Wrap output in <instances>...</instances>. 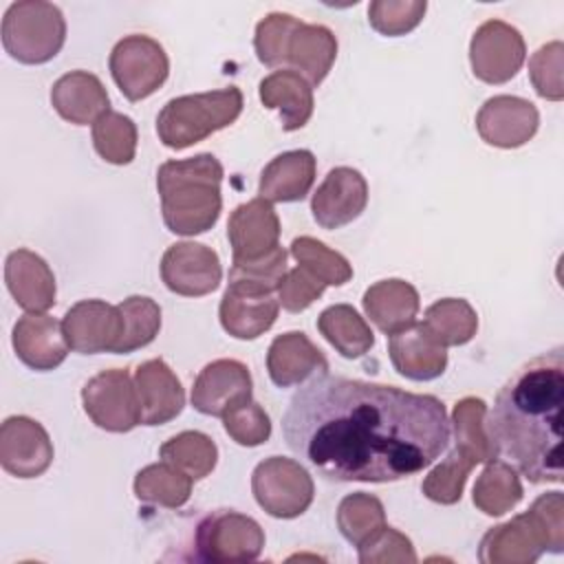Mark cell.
<instances>
[{"mask_svg":"<svg viewBox=\"0 0 564 564\" xmlns=\"http://www.w3.org/2000/svg\"><path fill=\"white\" fill-rule=\"evenodd\" d=\"M434 394L319 375L300 386L282 416L293 454L335 482H392L430 467L449 443Z\"/></svg>","mask_w":564,"mask_h":564,"instance_id":"obj_1","label":"cell"},{"mask_svg":"<svg viewBox=\"0 0 564 564\" xmlns=\"http://www.w3.org/2000/svg\"><path fill=\"white\" fill-rule=\"evenodd\" d=\"M562 346L522 364L498 390L485 430L529 482H562Z\"/></svg>","mask_w":564,"mask_h":564,"instance_id":"obj_2","label":"cell"},{"mask_svg":"<svg viewBox=\"0 0 564 564\" xmlns=\"http://www.w3.org/2000/svg\"><path fill=\"white\" fill-rule=\"evenodd\" d=\"M223 165L209 154L165 161L156 172L163 223L172 234L196 236L212 229L223 209Z\"/></svg>","mask_w":564,"mask_h":564,"instance_id":"obj_3","label":"cell"},{"mask_svg":"<svg viewBox=\"0 0 564 564\" xmlns=\"http://www.w3.org/2000/svg\"><path fill=\"white\" fill-rule=\"evenodd\" d=\"M564 549V500L560 491L542 494L529 511L491 527L478 546L482 564H533L544 551Z\"/></svg>","mask_w":564,"mask_h":564,"instance_id":"obj_4","label":"cell"},{"mask_svg":"<svg viewBox=\"0 0 564 564\" xmlns=\"http://www.w3.org/2000/svg\"><path fill=\"white\" fill-rule=\"evenodd\" d=\"M242 112V93L236 86L170 99L156 117V134L165 148L185 150L231 126Z\"/></svg>","mask_w":564,"mask_h":564,"instance_id":"obj_5","label":"cell"},{"mask_svg":"<svg viewBox=\"0 0 564 564\" xmlns=\"http://www.w3.org/2000/svg\"><path fill=\"white\" fill-rule=\"evenodd\" d=\"M66 40V20L57 4L44 0L13 2L2 18V46L22 64L53 59Z\"/></svg>","mask_w":564,"mask_h":564,"instance_id":"obj_6","label":"cell"},{"mask_svg":"<svg viewBox=\"0 0 564 564\" xmlns=\"http://www.w3.org/2000/svg\"><path fill=\"white\" fill-rule=\"evenodd\" d=\"M194 546L196 560L203 562H253L264 549V531L245 513L218 509L198 522Z\"/></svg>","mask_w":564,"mask_h":564,"instance_id":"obj_7","label":"cell"},{"mask_svg":"<svg viewBox=\"0 0 564 564\" xmlns=\"http://www.w3.org/2000/svg\"><path fill=\"white\" fill-rule=\"evenodd\" d=\"M256 502L273 518L291 520L302 516L315 496L311 474L293 458L269 456L251 474Z\"/></svg>","mask_w":564,"mask_h":564,"instance_id":"obj_8","label":"cell"},{"mask_svg":"<svg viewBox=\"0 0 564 564\" xmlns=\"http://www.w3.org/2000/svg\"><path fill=\"white\" fill-rule=\"evenodd\" d=\"M108 66L115 84L128 101L150 97L170 75L167 53L148 35H128L119 40L110 53Z\"/></svg>","mask_w":564,"mask_h":564,"instance_id":"obj_9","label":"cell"},{"mask_svg":"<svg viewBox=\"0 0 564 564\" xmlns=\"http://www.w3.org/2000/svg\"><path fill=\"white\" fill-rule=\"evenodd\" d=\"M84 412L106 432H130L141 423V401L134 379L123 368L101 370L82 388Z\"/></svg>","mask_w":564,"mask_h":564,"instance_id":"obj_10","label":"cell"},{"mask_svg":"<svg viewBox=\"0 0 564 564\" xmlns=\"http://www.w3.org/2000/svg\"><path fill=\"white\" fill-rule=\"evenodd\" d=\"M527 57L520 31L502 20L482 22L469 42L474 75L485 84H505L518 75Z\"/></svg>","mask_w":564,"mask_h":564,"instance_id":"obj_11","label":"cell"},{"mask_svg":"<svg viewBox=\"0 0 564 564\" xmlns=\"http://www.w3.org/2000/svg\"><path fill=\"white\" fill-rule=\"evenodd\" d=\"M223 267L218 253L200 242H174L161 258L163 284L185 297H200L218 289Z\"/></svg>","mask_w":564,"mask_h":564,"instance_id":"obj_12","label":"cell"},{"mask_svg":"<svg viewBox=\"0 0 564 564\" xmlns=\"http://www.w3.org/2000/svg\"><path fill=\"white\" fill-rule=\"evenodd\" d=\"M540 126L538 108L516 95H496L487 99L476 115L480 139L494 148L511 150L533 139Z\"/></svg>","mask_w":564,"mask_h":564,"instance_id":"obj_13","label":"cell"},{"mask_svg":"<svg viewBox=\"0 0 564 564\" xmlns=\"http://www.w3.org/2000/svg\"><path fill=\"white\" fill-rule=\"evenodd\" d=\"M53 463L48 432L29 416H9L0 427V465L15 478H37Z\"/></svg>","mask_w":564,"mask_h":564,"instance_id":"obj_14","label":"cell"},{"mask_svg":"<svg viewBox=\"0 0 564 564\" xmlns=\"http://www.w3.org/2000/svg\"><path fill=\"white\" fill-rule=\"evenodd\" d=\"M62 328L70 350L79 355H97L115 352L123 324L117 306L104 300H82L66 311Z\"/></svg>","mask_w":564,"mask_h":564,"instance_id":"obj_15","label":"cell"},{"mask_svg":"<svg viewBox=\"0 0 564 564\" xmlns=\"http://www.w3.org/2000/svg\"><path fill=\"white\" fill-rule=\"evenodd\" d=\"M251 372L238 359L207 364L192 388V405L207 416H225L231 408L251 399Z\"/></svg>","mask_w":564,"mask_h":564,"instance_id":"obj_16","label":"cell"},{"mask_svg":"<svg viewBox=\"0 0 564 564\" xmlns=\"http://www.w3.org/2000/svg\"><path fill=\"white\" fill-rule=\"evenodd\" d=\"M368 205V183L361 172L352 167H333L311 198V212L319 227L339 229L355 218Z\"/></svg>","mask_w":564,"mask_h":564,"instance_id":"obj_17","label":"cell"},{"mask_svg":"<svg viewBox=\"0 0 564 564\" xmlns=\"http://www.w3.org/2000/svg\"><path fill=\"white\" fill-rule=\"evenodd\" d=\"M227 238L234 262H251L280 247V218L264 198H251L238 205L227 223Z\"/></svg>","mask_w":564,"mask_h":564,"instance_id":"obj_18","label":"cell"},{"mask_svg":"<svg viewBox=\"0 0 564 564\" xmlns=\"http://www.w3.org/2000/svg\"><path fill=\"white\" fill-rule=\"evenodd\" d=\"M278 311L280 302L273 297V293L227 284L218 306V317L231 337L256 339L275 324Z\"/></svg>","mask_w":564,"mask_h":564,"instance_id":"obj_19","label":"cell"},{"mask_svg":"<svg viewBox=\"0 0 564 564\" xmlns=\"http://www.w3.org/2000/svg\"><path fill=\"white\" fill-rule=\"evenodd\" d=\"M62 322L46 313H26L13 326V350L18 359L40 372L57 368L68 355Z\"/></svg>","mask_w":564,"mask_h":564,"instance_id":"obj_20","label":"cell"},{"mask_svg":"<svg viewBox=\"0 0 564 564\" xmlns=\"http://www.w3.org/2000/svg\"><path fill=\"white\" fill-rule=\"evenodd\" d=\"M267 370L278 388H291L326 375L328 361L302 330H289L271 341L267 352Z\"/></svg>","mask_w":564,"mask_h":564,"instance_id":"obj_21","label":"cell"},{"mask_svg":"<svg viewBox=\"0 0 564 564\" xmlns=\"http://www.w3.org/2000/svg\"><path fill=\"white\" fill-rule=\"evenodd\" d=\"M388 355L394 370L412 381H432L447 368V348L441 346L421 322L388 335Z\"/></svg>","mask_w":564,"mask_h":564,"instance_id":"obj_22","label":"cell"},{"mask_svg":"<svg viewBox=\"0 0 564 564\" xmlns=\"http://www.w3.org/2000/svg\"><path fill=\"white\" fill-rule=\"evenodd\" d=\"M4 282L26 313H44L55 304V275L46 260L31 249H15L7 256Z\"/></svg>","mask_w":564,"mask_h":564,"instance_id":"obj_23","label":"cell"},{"mask_svg":"<svg viewBox=\"0 0 564 564\" xmlns=\"http://www.w3.org/2000/svg\"><path fill=\"white\" fill-rule=\"evenodd\" d=\"M134 386L141 401V423L163 425L176 419L185 405V390L163 359H148L134 370Z\"/></svg>","mask_w":564,"mask_h":564,"instance_id":"obj_24","label":"cell"},{"mask_svg":"<svg viewBox=\"0 0 564 564\" xmlns=\"http://www.w3.org/2000/svg\"><path fill=\"white\" fill-rule=\"evenodd\" d=\"M51 104L57 115L75 126L95 123L110 110L108 93L101 79L88 70H70L51 88Z\"/></svg>","mask_w":564,"mask_h":564,"instance_id":"obj_25","label":"cell"},{"mask_svg":"<svg viewBox=\"0 0 564 564\" xmlns=\"http://www.w3.org/2000/svg\"><path fill=\"white\" fill-rule=\"evenodd\" d=\"M317 161L311 150H289L271 159L258 183L260 198L269 203H295L302 200L315 181Z\"/></svg>","mask_w":564,"mask_h":564,"instance_id":"obj_26","label":"cell"},{"mask_svg":"<svg viewBox=\"0 0 564 564\" xmlns=\"http://www.w3.org/2000/svg\"><path fill=\"white\" fill-rule=\"evenodd\" d=\"M260 101L269 110H278L282 130L295 132L304 128L313 115V86L295 70H273L260 82Z\"/></svg>","mask_w":564,"mask_h":564,"instance_id":"obj_27","label":"cell"},{"mask_svg":"<svg viewBox=\"0 0 564 564\" xmlns=\"http://www.w3.org/2000/svg\"><path fill=\"white\" fill-rule=\"evenodd\" d=\"M364 311L370 317V322L386 335H394L416 322L419 313V291L401 280V278H388L375 282L364 293Z\"/></svg>","mask_w":564,"mask_h":564,"instance_id":"obj_28","label":"cell"},{"mask_svg":"<svg viewBox=\"0 0 564 564\" xmlns=\"http://www.w3.org/2000/svg\"><path fill=\"white\" fill-rule=\"evenodd\" d=\"M337 57V37L324 24L300 22L286 46V64L311 86H319Z\"/></svg>","mask_w":564,"mask_h":564,"instance_id":"obj_29","label":"cell"},{"mask_svg":"<svg viewBox=\"0 0 564 564\" xmlns=\"http://www.w3.org/2000/svg\"><path fill=\"white\" fill-rule=\"evenodd\" d=\"M317 330L346 359H359L375 346L366 319L350 304H335L319 313Z\"/></svg>","mask_w":564,"mask_h":564,"instance_id":"obj_30","label":"cell"},{"mask_svg":"<svg viewBox=\"0 0 564 564\" xmlns=\"http://www.w3.org/2000/svg\"><path fill=\"white\" fill-rule=\"evenodd\" d=\"M487 405L478 397H465L454 405L449 427L454 430V449L474 465L494 460L496 447L485 430Z\"/></svg>","mask_w":564,"mask_h":564,"instance_id":"obj_31","label":"cell"},{"mask_svg":"<svg viewBox=\"0 0 564 564\" xmlns=\"http://www.w3.org/2000/svg\"><path fill=\"white\" fill-rule=\"evenodd\" d=\"M522 482L516 471L505 460H487L485 469L476 478L471 500L485 516H502L511 511L522 500Z\"/></svg>","mask_w":564,"mask_h":564,"instance_id":"obj_32","label":"cell"},{"mask_svg":"<svg viewBox=\"0 0 564 564\" xmlns=\"http://www.w3.org/2000/svg\"><path fill=\"white\" fill-rule=\"evenodd\" d=\"M192 478L174 465L161 460L143 467L134 476V496L145 505L165 509L183 507L192 496Z\"/></svg>","mask_w":564,"mask_h":564,"instance_id":"obj_33","label":"cell"},{"mask_svg":"<svg viewBox=\"0 0 564 564\" xmlns=\"http://www.w3.org/2000/svg\"><path fill=\"white\" fill-rule=\"evenodd\" d=\"M421 324L441 346H463L474 339L478 330V315L467 300L443 297L427 306Z\"/></svg>","mask_w":564,"mask_h":564,"instance_id":"obj_34","label":"cell"},{"mask_svg":"<svg viewBox=\"0 0 564 564\" xmlns=\"http://www.w3.org/2000/svg\"><path fill=\"white\" fill-rule=\"evenodd\" d=\"M159 454L165 463L185 471L192 480L209 476L218 460V447L212 436L196 430H185L172 436L161 445Z\"/></svg>","mask_w":564,"mask_h":564,"instance_id":"obj_35","label":"cell"},{"mask_svg":"<svg viewBox=\"0 0 564 564\" xmlns=\"http://www.w3.org/2000/svg\"><path fill=\"white\" fill-rule=\"evenodd\" d=\"M121 313V339L115 348L117 355L139 350L154 341L161 330V306L145 295H130L117 304Z\"/></svg>","mask_w":564,"mask_h":564,"instance_id":"obj_36","label":"cell"},{"mask_svg":"<svg viewBox=\"0 0 564 564\" xmlns=\"http://www.w3.org/2000/svg\"><path fill=\"white\" fill-rule=\"evenodd\" d=\"M337 527L352 546H361L386 527V509L377 496L350 494L337 507Z\"/></svg>","mask_w":564,"mask_h":564,"instance_id":"obj_37","label":"cell"},{"mask_svg":"<svg viewBox=\"0 0 564 564\" xmlns=\"http://www.w3.org/2000/svg\"><path fill=\"white\" fill-rule=\"evenodd\" d=\"M93 145L97 154L112 165H128L137 152V126L117 110L104 112L93 123Z\"/></svg>","mask_w":564,"mask_h":564,"instance_id":"obj_38","label":"cell"},{"mask_svg":"<svg viewBox=\"0 0 564 564\" xmlns=\"http://www.w3.org/2000/svg\"><path fill=\"white\" fill-rule=\"evenodd\" d=\"M291 256L295 258L297 267L313 273L326 286L328 284L330 286H341L352 278L350 262L341 253L333 251L330 247H326L317 238H311V236L293 238Z\"/></svg>","mask_w":564,"mask_h":564,"instance_id":"obj_39","label":"cell"},{"mask_svg":"<svg viewBox=\"0 0 564 564\" xmlns=\"http://www.w3.org/2000/svg\"><path fill=\"white\" fill-rule=\"evenodd\" d=\"M476 465L471 460H467L465 456H460L456 449H452L447 454L445 460H441L423 480L421 489L425 494V498H430L432 502L438 505H454L460 500L465 482L469 471Z\"/></svg>","mask_w":564,"mask_h":564,"instance_id":"obj_40","label":"cell"},{"mask_svg":"<svg viewBox=\"0 0 564 564\" xmlns=\"http://www.w3.org/2000/svg\"><path fill=\"white\" fill-rule=\"evenodd\" d=\"M425 11V0H375L368 7V22L377 33L397 37L416 29Z\"/></svg>","mask_w":564,"mask_h":564,"instance_id":"obj_41","label":"cell"},{"mask_svg":"<svg viewBox=\"0 0 564 564\" xmlns=\"http://www.w3.org/2000/svg\"><path fill=\"white\" fill-rule=\"evenodd\" d=\"M302 20L293 18L291 13H269L264 15L253 35V48L264 66H282L286 64V46Z\"/></svg>","mask_w":564,"mask_h":564,"instance_id":"obj_42","label":"cell"},{"mask_svg":"<svg viewBox=\"0 0 564 564\" xmlns=\"http://www.w3.org/2000/svg\"><path fill=\"white\" fill-rule=\"evenodd\" d=\"M223 427L242 447H258L271 436V419L253 399L231 408L223 416Z\"/></svg>","mask_w":564,"mask_h":564,"instance_id":"obj_43","label":"cell"},{"mask_svg":"<svg viewBox=\"0 0 564 564\" xmlns=\"http://www.w3.org/2000/svg\"><path fill=\"white\" fill-rule=\"evenodd\" d=\"M284 273H286V251L278 247L275 251H271L260 260L231 262L229 284H240V286L273 293L278 291Z\"/></svg>","mask_w":564,"mask_h":564,"instance_id":"obj_44","label":"cell"},{"mask_svg":"<svg viewBox=\"0 0 564 564\" xmlns=\"http://www.w3.org/2000/svg\"><path fill=\"white\" fill-rule=\"evenodd\" d=\"M562 57L564 46L560 40L540 46L529 59V77L535 93L549 101H562L564 84H562Z\"/></svg>","mask_w":564,"mask_h":564,"instance_id":"obj_45","label":"cell"},{"mask_svg":"<svg viewBox=\"0 0 564 564\" xmlns=\"http://www.w3.org/2000/svg\"><path fill=\"white\" fill-rule=\"evenodd\" d=\"M359 549L361 564H383V562H416L414 546L408 535L392 527L379 529L370 540H366Z\"/></svg>","mask_w":564,"mask_h":564,"instance_id":"obj_46","label":"cell"},{"mask_svg":"<svg viewBox=\"0 0 564 564\" xmlns=\"http://www.w3.org/2000/svg\"><path fill=\"white\" fill-rule=\"evenodd\" d=\"M326 284L317 280L313 273H308L302 267H295L284 273L280 286H278V302L289 313L306 311L317 297H322Z\"/></svg>","mask_w":564,"mask_h":564,"instance_id":"obj_47","label":"cell"}]
</instances>
